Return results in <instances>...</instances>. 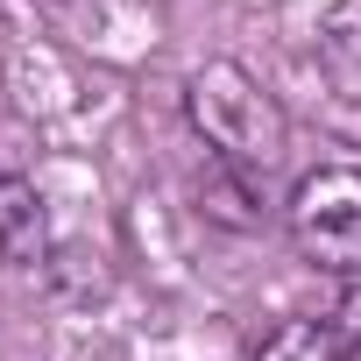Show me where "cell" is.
I'll list each match as a JSON object with an SVG mask.
<instances>
[{"label": "cell", "mask_w": 361, "mask_h": 361, "mask_svg": "<svg viewBox=\"0 0 361 361\" xmlns=\"http://www.w3.org/2000/svg\"><path fill=\"white\" fill-rule=\"evenodd\" d=\"M290 241L326 276H361V163H319L290 192Z\"/></svg>", "instance_id": "7a4b0ae2"}, {"label": "cell", "mask_w": 361, "mask_h": 361, "mask_svg": "<svg viewBox=\"0 0 361 361\" xmlns=\"http://www.w3.org/2000/svg\"><path fill=\"white\" fill-rule=\"evenodd\" d=\"M50 248V213L43 192L22 185V177H0V269H22Z\"/></svg>", "instance_id": "3957f363"}, {"label": "cell", "mask_w": 361, "mask_h": 361, "mask_svg": "<svg viewBox=\"0 0 361 361\" xmlns=\"http://www.w3.org/2000/svg\"><path fill=\"white\" fill-rule=\"evenodd\" d=\"M255 361H347V347H340V333L326 319H283L255 347Z\"/></svg>", "instance_id": "277c9868"}, {"label": "cell", "mask_w": 361, "mask_h": 361, "mask_svg": "<svg viewBox=\"0 0 361 361\" xmlns=\"http://www.w3.org/2000/svg\"><path fill=\"white\" fill-rule=\"evenodd\" d=\"M185 114H192V128L227 156V163H241V170H269L276 156H283V106L241 71V64H206V71H192V85H185Z\"/></svg>", "instance_id": "6da1fadb"}, {"label": "cell", "mask_w": 361, "mask_h": 361, "mask_svg": "<svg viewBox=\"0 0 361 361\" xmlns=\"http://www.w3.org/2000/svg\"><path fill=\"white\" fill-rule=\"evenodd\" d=\"M326 326L340 333L347 361H361V283H347V290H340V305H333V319H326Z\"/></svg>", "instance_id": "5b68a950"}]
</instances>
